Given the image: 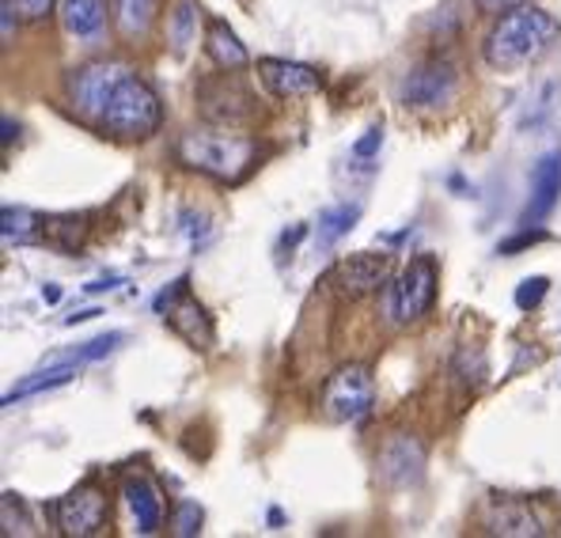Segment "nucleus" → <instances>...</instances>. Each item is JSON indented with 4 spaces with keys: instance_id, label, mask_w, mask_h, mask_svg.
Segmentation results:
<instances>
[{
    "instance_id": "nucleus-17",
    "label": "nucleus",
    "mask_w": 561,
    "mask_h": 538,
    "mask_svg": "<svg viewBox=\"0 0 561 538\" xmlns=\"http://www.w3.org/2000/svg\"><path fill=\"white\" fill-rule=\"evenodd\" d=\"M88 239L84 213H61V217H43V243L61 254H77Z\"/></svg>"
},
{
    "instance_id": "nucleus-3",
    "label": "nucleus",
    "mask_w": 561,
    "mask_h": 538,
    "mask_svg": "<svg viewBox=\"0 0 561 538\" xmlns=\"http://www.w3.org/2000/svg\"><path fill=\"white\" fill-rule=\"evenodd\" d=\"M160 122H163L160 95L129 69L126 77H122V84L114 88L111 103H106L103 118H99L95 126L103 129V134L122 137V140H145L160 129Z\"/></svg>"
},
{
    "instance_id": "nucleus-30",
    "label": "nucleus",
    "mask_w": 561,
    "mask_h": 538,
    "mask_svg": "<svg viewBox=\"0 0 561 538\" xmlns=\"http://www.w3.org/2000/svg\"><path fill=\"white\" fill-rule=\"evenodd\" d=\"M183 231L190 236V243H194V251L197 247H205V239H209V217H202V213H194V209H183Z\"/></svg>"
},
{
    "instance_id": "nucleus-31",
    "label": "nucleus",
    "mask_w": 561,
    "mask_h": 538,
    "mask_svg": "<svg viewBox=\"0 0 561 538\" xmlns=\"http://www.w3.org/2000/svg\"><path fill=\"white\" fill-rule=\"evenodd\" d=\"M379 145H383V126H373V129H365V137L353 145V160H373V156L379 152Z\"/></svg>"
},
{
    "instance_id": "nucleus-5",
    "label": "nucleus",
    "mask_w": 561,
    "mask_h": 538,
    "mask_svg": "<svg viewBox=\"0 0 561 538\" xmlns=\"http://www.w3.org/2000/svg\"><path fill=\"white\" fill-rule=\"evenodd\" d=\"M126 72H129V65H122V61L80 65V69H72L69 77H65V95H69V103L77 106V114L99 122L106 111V103H111L114 88L122 84Z\"/></svg>"
},
{
    "instance_id": "nucleus-16",
    "label": "nucleus",
    "mask_w": 561,
    "mask_h": 538,
    "mask_svg": "<svg viewBox=\"0 0 561 538\" xmlns=\"http://www.w3.org/2000/svg\"><path fill=\"white\" fill-rule=\"evenodd\" d=\"M485 527L490 535H508V538H539L547 535L542 519L531 512V504L524 501H493L485 508Z\"/></svg>"
},
{
    "instance_id": "nucleus-19",
    "label": "nucleus",
    "mask_w": 561,
    "mask_h": 538,
    "mask_svg": "<svg viewBox=\"0 0 561 538\" xmlns=\"http://www.w3.org/2000/svg\"><path fill=\"white\" fill-rule=\"evenodd\" d=\"M106 20V4L103 0H61V23L69 35L77 38H92Z\"/></svg>"
},
{
    "instance_id": "nucleus-28",
    "label": "nucleus",
    "mask_w": 561,
    "mask_h": 538,
    "mask_svg": "<svg viewBox=\"0 0 561 538\" xmlns=\"http://www.w3.org/2000/svg\"><path fill=\"white\" fill-rule=\"evenodd\" d=\"M547 293H550V281L547 277H527V281H519V288H516V308L519 311L539 308L542 296H547Z\"/></svg>"
},
{
    "instance_id": "nucleus-36",
    "label": "nucleus",
    "mask_w": 561,
    "mask_h": 538,
    "mask_svg": "<svg viewBox=\"0 0 561 538\" xmlns=\"http://www.w3.org/2000/svg\"><path fill=\"white\" fill-rule=\"evenodd\" d=\"M99 308H88V311H77V314H65V327H77V322H92V319H99Z\"/></svg>"
},
{
    "instance_id": "nucleus-8",
    "label": "nucleus",
    "mask_w": 561,
    "mask_h": 538,
    "mask_svg": "<svg viewBox=\"0 0 561 538\" xmlns=\"http://www.w3.org/2000/svg\"><path fill=\"white\" fill-rule=\"evenodd\" d=\"M436 300V262L428 254L410 259V266L391 285V314L399 322H417Z\"/></svg>"
},
{
    "instance_id": "nucleus-29",
    "label": "nucleus",
    "mask_w": 561,
    "mask_h": 538,
    "mask_svg": "<svg viewBox=\"0 0 561 538\" xmlns=\"http://www.w3.org/2000/svg\"><path fill=\"white\" fill-rule=\"evenodd\" d=\"M57 0H4V8H12L15 15H20L23 23H38L46 20L49 12H54Z\"/></svg>"
},
{
    "instance_id": "nucleus-27",
    "label": "nucleus",
    "mask_w": 561,
    "mask_h": 538,
    "mask_svg": "<svg viewBox=\"0 0 561 538\" xmlns=\"http://www.w3.org/2000/svg\"><path fill=\"white\" fill-rule=\"evenodd\" d=\"M171 531L179 538H194L202 531V508L194 501H179L175 504V516H171Z\"/></svg>"
},
{
    "instance_id": "nucleus-26",
    "label": "nucleus",
    "mask_w": 561,
    "mask_h": 538,
    "mask_svg": "<svg viewBox=\"0 0 561 538\" xmlns=\"http://www.w3.org/2000/svg\"><path fill=\"white\" fill-rule=\"evenodd\" d=\"M456 376H459V384H463V387L482 384V376H485L482 350H470V345H463V350H459V357H456Z\"/></svg>"
},
{
    "instance_id": "nucleus-25",
    "label": "nucleus",
    "mask_w": 561,
    "mask_h": 538,
    "mask_svg": "<svg viewBox=\"0 0 561 538\" xmlns=\"http://www.w3.org/2000/svg\"><path fill=\"white\" fill-rule=\"evenodd\" d=\"M122 337L126 334H118V330H111V334H99V337H92V342H84L80 350H72V353H65V357H49L46 364H88V360H103V357H111L114 350L122 345Z\"/></svg>"
},
{
    "instance_id": "nucleus-10",
    "label": "nucleus",
    "mask_w": 561,
    "mask_h": 538,
    "mask_svg": "<svg viewBox=\"0 0 561 538\" xmlns=\"http://www.w3.org/2000/svg\"><path fill=\"white\" fill-rule=\"evenodd\" d=\"M57 531L69 538H92L103 535L106 519H111V508H106V496L95 490V485H77L72 493H65L57 501Z\"/></svg>"
},
{
    "instance_id": "nucleus-14",
    "label": "nucleus",
    "mask_w": 561,
    "mask_h": 538,
    "mask_svg": "<svg viewBox=\"0 0 561 538\" xmlns=\"http://www.w3.org/2000/svg\"><path fill=\"white\" fill-rule=\"evenodd\" d=\"M421 470H425V451L417 440L399 436L379 451V478H383L391 490H407V485L421 482Z\"/></svg>"
},
{
    "instance_id": "nucleus-23",
    "label": "nucleus",
    "mask_w": 561,
    "mask_h": 538,
    "mask_svg": "<svg viewBox=\"0 0 561 538\" xmlns=\"http://www.w3.org/2000/svg\"><path fill=\"white\" fill-rule=\"evenodd\" d=\"M360 220V205H337V209H327L319 217V247H334L342 236H350L353 225Z\"/></svg>"
},
{
    "instance_id": "nucleus-12",
    "label": "nucleus",
    "mask_w": 561,
    "mask_h": 538,
    "mask_svg": "<svg viewBox=\"0 0 561 538\" xmlns=\"http://www.w3.org/2000/svg\"><path fill=\"white\" fill-rule=\"evenodd\" d=\"M259 80L274 99H304L319 91V72L311 65L288 61V57H262Z\"/></svg>"
},
{
    "instance_id": "nucleus-13",
    "label": "nucleus",
    "mask_w": 561,
    "mask_h": 538,
    "mask_svg": "<svg viewBox=\"0 0 561 538\" xmlns=\"http://www.w3.org/2000/svg\"><path fill=\"white\" fill-rule=\"evenodd\" d=\"M122 496H126L129 512H134L137 535H160L163 527V493L145 470H129L122 478Z\"/></svg>"
},
{
    "instance_id": "nucleus-35",
    "label": "nucleus",
    "mask_w": 561,
    "mask_h": 538,
    "mask_svg": "<svg viewBox=\"0 0 561 538\" xmlns=\"http://www.w3.org/2000/svg\"><path fill=\"white\" fill-rule=\"evenodd\" d=\"M304 236H308V228H304V225H296L293 231H285V236H280V251H293V247L300 243Z\"/></svg>"
},
{
    "instance_id": "nucleus-24",
    "label": "nucleus",
    "mask_w": 561,
    "mask_h": 538,
    "mask_svg": "<svg viewBox=\"0 0 561 538\" xmlns=\"http://www.w3.org/2000/svg\"><path fill=\"white\" fill-rule=\"evenodd\" d=\"M197 31V0H179L168 15V38L175 46V54H186V46L194 43Z\"/></svg>"
},
{
    "instance_id": "nucleus-33",
    "label": "nucleus",
    "mask_w": 561,
    "mask_h": 538,
    "mask_svg": "<svg viewBox=\"0 0 561 538\" xmlns=\"http://www.w3.org/2000/svg\"><path fill=\"white\" fill-rule=\"evenodd\" d=\"M474 4L490 15H501V12H513V8H519L524 0H474Z\"/></svg>"
},
{
    "instance_id": "nucleus-21",
    "label": "nucleus",
    "mask_w": 561,
    "mask_h": 538,
    "mask_svg": "<svg viewBox=\"0 0 561 538\" xmlns=\"http://www.w3.org/2000/svg\"><path fill=\"white\" fill-rule=\"evenodd\" d=\"M72 376H77L72 364H49L46 371H35V376H27L23 384H15L12 391L4 394V405H15V402L31 399V394H43V391H54V387L72 384Z\"/></svg>"
},
{
    "instance_id": "nucleus-2",
    "label": "nucleus",
    "mask_w": 561,
    "mask_h": 538,
    "mask_svg": "<svg viewBox=\"0 0 561 538\" xmlns=\"http://www.w3.org/2000/svg\"><path fill=\"white\" fill-rule=\"evenodd\" d=\"M179 163L217 182H239L259 160V145L243 129H220V134H183L175 145Z\"/></svg>"
},
{
    "instance_id": "nucleus-1",
    "label": "nucleus",
    "mask_w": 561,
    "mask_h": 538,
    "mask_svg": "<svg viewBox=\"0 0 561 538\" xmlns=\"http://www.w3.org/2000/svg\"><path fill=\"white\" fill-rule=\"evenodd\" d=\"M558 35H561V23L554 15L535 4H519L493 23V31L482 43V57L497 72H519L531 61H539L558 43Z\"/></svg>"
},
{
    "instance_id": "nucleus-32",
    "label": "nucleus",
    "mask_w": 561,
    "mask_h": 538,
    "mask_svg": "<svg viewBox=\"0 0 561 538\" xmlns=\"http://www.w3.org/2000/svg\"><path fill=\"white\" fill-rule=\"evenodd\" d=\"M539 239H542V231H524V236H516V239H508V243H501L497 251L501 254H513V251H524V247L539 243Z\"/></svg>"
},
{
    "instance_id": "nucleus-15",
    "label": "nucleus",
    "mask_w": 561,
    "mask_h": 538,
    "mask_svg": "<svg viewBox=\"0 0 561 538\" xmlns=\"http://www.w3.org/2000/svg\"><path fill=\"white\" fill-rule=\"evenodd\" d=\"M561 197V152H547L531 171V202L524 209V225H539L554 213Z\"/></svg>"
},
{
    "instance_id": "nucleus-6",
    "label": "nucleus",
    "mask_w": 561,
    "mask_h": 538,
    "mask_svg": "<svg viewBox=\"0 0 561 538\" xmlns=\"http://www.w3.org/2000/svg\"><path fill=\"white\" fill-rule=\"evenodd\" d=\"M156 311L168 319V327L190 345V350H213V319L202 304L190 296V277H179L156 296Z\"/></svg>"
},
{
    "instance_id": "nucleus-38",
    "label": "nucleus",
    "mask_w": 561,
    "mask_h": 538,
    "mask_svg": "<svg viewBox=\"0 0 561 538\" xmlns=\"http://www.w3.org/2000/svg\"><path fill=\"white\" fill-rule=\"evenodd\" d=\"M12 137H15L12 134V118H4V145H12Z\"/></svg>"
},
{
    "instance_id": "nucleus-37",
    "label": "nucleus",
    "mask_w": 561,
    "mask_h": 538,
    "mask_svg": "<svg viewBox=\"0 0 561 538\" xmlns=\"http://www.w3.org/2000/svg\"><path fill=\"white\" fill-rule=\"evenodd\" d=\"M43 300H46V304H57V300H61V288H57V285H46V288H43Z\"/></svg>"
},
{
    "instance_id": "nucleus-4",
    "label": "nucleus",
    "mask_w": 561,
    "mask_h": 538,
    "mask_svg": "<svg viewBox=\"0 0 561 538\" xmlns=\"http://www.w3.org/2000/svg\"><path fill=\"white\" fill-rule=\"evenodd\" d=\"M197 111L220 129H251L259 122V99L247 84H239L232 69H225V77H213L197 88Z\"/></svg>"
},
{
    "instance_id": "nucleus-18",
    "label": "nucleus",
    "mask_w": 561,
    "mask_h": 538,
    "mask_svg": "<svg viewBox=\"0 0 561 538\" xmlns=\"http://www.w3.org/2000/svg\"><path fill=\"white\" fill-rule=\"evenodd\" d=\"M205 54L213 57V65H220V69H247V49L243 43L236 38V31L228 27L225 20H213L209 23V35H205Z\"/></svg>"
},
{
    "instance_id": "nucleus-20",
    "label": "nucleus",
    "mask_w": 561,
    "mask_h": 538,
    "mask_svg": "<svg viewBox=\"0 0 561 538\" xmlns=\"http://www.w3.org/2000/svg\"><path fill=\"white\" fill-rule=\"evenodd\" d=\"M160 0H111V15L126 38H140L156 20Z\"/></svg>"
},
{
    "instance_id": "nucleus-22",
    "label": "nucleus",
    "mask_w": 561,
    "mask_h": 538,
    "mask_svg": "<svg viewBox=\"0 0 561 538\" xmlns=\"http://www.w3.org/2000/svg\"><path fill=\"white\" fill-rule=\"evenodd\" d=\"M0 236H4L8 247L43 243V217L31 209H12V205H8V209L0 213Z\"/></svg>"
},
{
    "instance_id": "nucleus-7",
    "label": "nucleus",
    "mask_w": 561,
    "mask_h": 538,
    "mask_svg": "<svg viewBox=\"0 0 561 538\" xmlns=\"http://www.w3.org/2000/svg\"><path fill=\"white\" fill-rule=\"evenodd\" d=\"M373 399H376V379L368 364H342L327 379L323 405L334 421H360L373 410Z\"/></svg>"
},
{
    "instance_id": "nucleus-34",
    "label": "nucleus",
    "mask_w": 561,
    "mask_h": 538,
    "mask_svg": "<svg viewBox=\"0 0 561 538\" xmlns=\"http://www.w3.org/2000/svg\"><path fill=\"white\" fill-rule=\"evenodd\" d=\"M122 285V277H118V273H111V277H99V281H92V285H84L88 288V293H111V288H118Z\"/></svg>"
},
{
    "instance_id": "nucleus-11",
    "label": "nucleus",
    "mask_w": 561,
    "mask_h": 538,
    "mask_svg": "<svg viewBox=\"0 0 561 538\" xmlns=\"http://www.w3.org/2000/svg\"><path fill=\"white\" fill-rule=\"evenodd\" d=\"M456 84H459L456 65L436 57V61L417 65V69H410L407 77H402L399 95L407 106H440L456 95Z\"/></svg>"
},
{
    "instance_id": "nucleus-9",
    "label": "nucleus",
    "mask_w": 561,
    "mask_h": 538,
    "mask_svg": "<svg viewBox=\"0 0 561 538\" xmlns=\"http://www.w3.org/2000/svg\"><path fill=\"white\" fill-rule=\"evenodd\" d=\"M391 254L383 251H357V254H345L334 270H330V285L345 296V300H360V296H373L379 288L387 285L391 277Z\"/></svg>"
}]
</instances>
